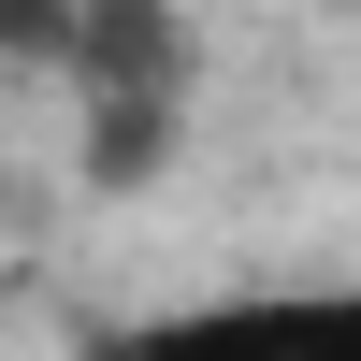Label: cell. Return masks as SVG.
I'll list each match as a JSON object with an SVG mask.
<instances>
[{
  "label": "cell",
  "mask_w": 361,
  "mask_h": 361,
  "mask_svg": "<svg viewBox=\"0 0 361 361\" xmlns=\"http://www.w3.org/2000/svg\"><path fill=\"white\" fill-rule=\"evenodd\" d=\"M73 102H87V188H159L173 130H188V44L173 0H87L73 29Z\"/></svg>",
  "instance_id": "6da1fadb"
},
{
  "label": "cell",
  "mask_w": 361,
  "mask_h": 361,
  "mask_svg": "<svg viewBox=\"0 0 361 361\" xmlns=\"http://www.w3.org/2000/svg\"><path fill=\"white\" fill-rule=\"evenodd\" d=\"M102 361H361V289H217V304L130 318Z\"/></svg>",
  "instance_id": "7a4b0ae2"
}]
</instances>
